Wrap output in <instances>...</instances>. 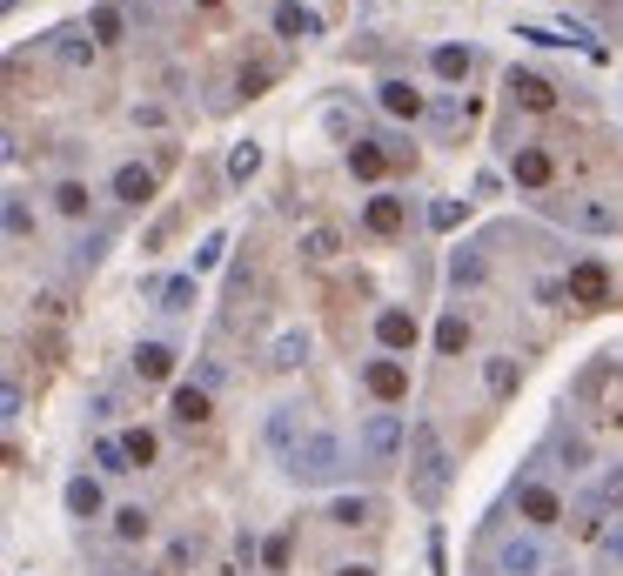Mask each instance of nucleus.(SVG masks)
I'll list each match as a JSON object with an SVG mask.
<instances>
[{
  "instance_id": "6e6552de",
  "label": "nucleus",
  "mask_w": 623,
  "mask_h": 576,
  "mask_svg": "<svg viewBox=\"0 0 623 576\" xmlns=\"http://www.w3.org/2000/svg\"><path fill=\"white\" fill-rule=\"evenodd\" d=\"M47 54H54L61 67H94L101 41H94L88 27H54V34H47Z\"/></svg>"
},
{
  "instance_id": "72a5a7b5",
  "label": "nucleus",
  "mask_w": 623,
  "mask_h": 576,
  "mask_svg": "<svg viewBox=\"0 0 623 576\" xmlns=\"http://www.w3.org/2000/svg\"><path fill=\"white\" fill-rule=\"evenodd\" d=\"M463 101H456V94H443V101H429V128H436V134H456V128H463Z\"/></svg>"
},
{
  "instance_id": "aec40b11",
  "label": "nucleus",
  "mask_w": 623,
  "mask_h": 576,
  "mask_svg": "<svg viewBox=\"0 0 623 576\" xmlns=\"http://www.w3.org/2000/svg\"><path fill=\"white\" fill-rule=\"evenodd\" d=\"M134 376L141 382H168L175 376V349H168V342H141V349H134Z\"/></svg>"
},
{
  "instance_id": "6ab92c4d",
  "label": "nucleus",
  "mask_w": 623,
  "mask_h": 576,
  "mask_svg": "<svg viewBox=\"0 0 623 576\" xmlns=\"http://www.w3.org/2000/svg\"><path fill=\"white\" fill-rule=\"evenodd\" d=\"M275 34H282V41H309V34H322V21H315L302 0H282V7H275Z\"/></svg>"
},
{
  "instance_id": "39448f33",
  "label": "nucleus",
  "mask_w": 623,
  "mask_h": 576,
  "mask_svg": "<svg viewBox=\"0 0 623 576\" xmlns=\"http://www.w3.org/2000/svg\"><path fill=\"white\" fill-rule=\"evenodd\" d=\"M543 563H550V556H543V536L536 530L503 536V550H496V576H536Z\"/></svg>"
},
{
  "instance_id": "9d476101",
  "label": "nucleus",
  "mask_w": 623,
  "mask_h": 576,
  "mask_svg": "<svg viewBox=\"0 0 623 576\" xmlns=\"http://www.w3.org/2000/svg\"><path fill=\"white\" fill-rule=\"evenodd\" d=\"M503 88H510L516 101H523V108H536V114H550V108H557V88H550V81H543L536 67H510V74H503Z\"/></svg>"
},
{
  "instance_id": "f704fd0d",
  "label": "nucleus",
  "mask_w": 623,
  "mask_h": 576,
  "mask_svg": "<svg viewBox=\"0 0 623 576\" xmlns=\"http://www.w3.org/2000/svg\"><path fill=\"white\" fill-rule=\"evenodd\" d=\"M54 208H61L67 222H81V215H88V181H61V188H54Z\"/></svg>"
},
{
  "instance_id": "79ce46f5",
  "label": "nucleus",
  "mask_w": 623,
  "mask_h": 576,
  "mask_svg": "<svg viewBox=\"0 0 623 576\" xmlns=\"http://www.w3.org/2000/svg\"><path fill=\"white\" fill-rule=\"evenodd\" d=\"M101 255H108V235H81V242H74V268H94Z\"/></svg>"
},
{
  "instance_id": "a18cd8bd",
  "label": "nucleus",
  "mask_w": 623,
  "mask_h": 576,
  "mask_svg": "<svg viewBox=\"0 0 623 576\" xmlns=\"http://www.w3.org/2000/svg\"><path fill=\"white\" fill-rule=\"evenodd\" d=\"M21 409H27V396H21V382H7V389H0V416L14 422V416H21Z\"/></svg>"
},
{
  "instance_id": "5701e85b",
  "label": "nucleus",
  "mask_w": 623,
  "mask_h": 576,
  "mask_svg": "<svg viewBox=\"0 0 623 576\" xmlns=\"http://www.w3.org/2000/svg\"><path fill=\"white\" fill-rule=\"evenodd\" d=\"M268 362H275V369H302V362H309V329H282L275 349H268Z\"/></svg>"
},
{
  "instance_id": "0eeeda50",
  "label": "nucleus",
  "mask_w": 623,
  "mask_h": 576,
  "mask_svg": "<svg viewBox=\"0 0 623 576\" xmlns=\"http://www.w3.org/2000/svg\"><path fill=\"white\" fill-rule=\"evenodd\" d=\"M563 295H570L577 309H603V302H610V268L603 262H577L570 268V282H563Z\"/></svg>"
},
{
  "instance_id": "ddd939ff",
  "label": "nucleus",
  "mask_w": 623,
  "mask_h": 576,
  "mask_svg": "<svg viewBox=\"0 0 623 576\" xmlns=\"http://www.w3.org/2000/svg\"><path fill=\"white\" fill-rule=\"evenodd\" d=\"M510 181H516V188H530V195H543V188L557 181V161L543 155V148H516V161H510Z\"/></svg>"
},
{
  "instance_id": "7ed1b4c3",
  "label": "nucleus",
  "mask_w": 623,
  "mask_h": 576,
  "mask_svg": "<svg viewBox=\"0 0 623 576\" xmlns=\"http://www.w3.org/2000/svg\"><path fill=\"white\" fill-rule=\"evenodd\" d=\"M409 449V422L396 416V409H376V416L362 422V463L369 469H389Z\"/></svg>"
},
{
  "instance_id": "c03bdc74",
  "label": "nucleus",
  "mask_w": 623,
  "mask_h": 576,
  "mask_svg": "<svg viewBox=\"0 0 623 576\" xmlns=\"http://www.w3.org/2000/svg\"><path fill=\"white\" fill-rule=\"evenodd\" d=\"M463 222V201H436V208H429V228H456Z\"/></svg>"
},
{
  "instance_id": "c9c22d12",
  "label": "nucleus",
  "mask_w": 623,
  "mask_h": 576,
  "mask_svg": "<svg viewBox=\"0 0 623 576\" xmlns=\"http://www.w3.org/2000/svg\"><path fill=\"white\" fill-rule=\"evenodd\" d=\"M155 295H161V309H168V315H181L188 302H195V275H175V282H161Z\"/></svg>"
},
{
  "instance_id": "e433bc0d",
  "label": "nucleus",
  "mask_w": 623,
  "mask_h": 576,
  "mask_svg": "<svg viewBox=\"0 0 623 576\" xmlns=\"http://www.w3.org/2000/svg\"><path fill=\"white\" fill-rule=\"evenodd\" d=\"M188 563H195V536H175L161 556V576H188Z\"/></svg>"
},
{
  "instance_id": "20e7f679",
  "label": "nucleus",
  "mask_w": 623,
  "mask_h": 576,
  "mask_svg": "<svg viewBox=\"0 0 623 576\" xmlns=\"http://www.w3.org/2000/svg\"><path fill=\"white\" fill-rule=\"evenodd\" d=\"M550 208H557L577 235H617L623 228V208L610 195H570V201H550Z\"/></svg>"
},
{
  "instance_id": "37998d69",
  "label": "nucleus",
  "mask_w": 623,
  "mask_h": 576,
  "mask_svg": "<svg viewBox=\"0 0 623 576\" xmlns=\"http://www.w3.org/2000/svg\"><path fill=\"white\" fill-rule=\"evenodd\" d=\"M222 255H228V235H208V242L195 248V275H201V268H215Z\"/></svg>"
},
{
  "instance_id": "9b49d317",
  "label": "nucleus",
  "mask_w": 623,
  "mask_h": 576,
  "mask_svg": "<svg viewBox=\"0 0 623 576\" xmlns=\"http://www.w3.org/2000/svg\"><path fill=\"white\" fill-rule=\"evenodd\" d=\"M67 516H81V523H94V516H114L108 496H101V476H67Z\"/></svg>"
},
{
  "instance_id": "58836bf2",
  "label": "nucleus",
  "mask_w": 623,
  "mask_h": 576,
  "mask_svg": "<svg viewBox=\"0 0 623 576\" xmlns=\"http://www.w3.org/2000/svg\"><path fill=\"white\" fill-rule=\"evenodd\" d=\"M289 556H295V536H289V530H275V536L262 543V563H268V570H289Z\"/></svg>"
},
{
  "instance_id": "dca6fc26",
  "label": "nucleus",
  "mask_w": 623,
  "mask_h": 576,
  "mask_svg": "<svg viewBox=\"0 0 623 576\" xmlns=\"http://www.w3.org/2000/svg\"><path fill=\"white\" fill-rule=\"evenodd\" d=\"M362 222H369V235H402V222H409V201H402V195H376L369 208H362Z\"/></svg>"
},
{
  "instance_id": "4be33fe9",
  "label": "nucleus",
  "mask_w": 623,
  "mask_h": 576,
  "mask_svg": "<svg viewBox=\"0 0 623 576\" xmlns=\"http://www.w3.org/2000/svg\"><path fill=\"white\" fill-rule=\"evenodd\" d=\"M382 168H389V148H376V141H349V175H362V181H382Z\"/></svg>"
},
{
  "instance_id": "4468645a",
  "label": "nucleus",
  "mask_w": 623,
  "mask_h": 576,
  "mask_svg": "<svg viewBox=\"0 0 623 576\" xmlns=\"http://www.w3.org/2000/svg\"><path fill=\"white\" fill-rule=\"evenodd\" d=\"M302 443H309V436H302V409H295V402H282V409L268 416V449H275V456H295Z\"/></svg>"
},
{
  "instance_id": "473e14b6",
  "label": "nucleus",
  "mask_w": 623,
  "mask_h": 576,
  "mask_svg": "<svg viewBox=\"0 0 623 576\" xmlns=\"http://www.w3.org/2000/svg\"><path fill=\"white\" fill-rule=\"evenodd\" d=\"M121 449H128V463L134 469H148V463H155V429H121Z\"/></svg>"
},
{
  "instance_id": "a878e982",
  "label": "nucleus",
  "mask_w": 623,
  "mask_h": 576,
  "mask_svg": "<svg viewBox=\"0 0 623 576\" xmlns=\"http://www.w3.org/2000/svg\"><path fill=\"white\" fill-rule=\"evenodd\" d=\"M148 530H155V516L141 510V503H121V510H114V536H121V543H141Z\"/></svg>"
},
{
  "instance_id": "423d86ee",
  "label": "nucleus",
  "mask_w": 623,
  "mask_h": 576,
  "mask_svg": "<svg viewBox=\"0 0 623 576\" xmlns=\"http://www.w3.org/2000/svg\"><path fill=\"white\" fill-rule=\"evenodd\" d=\"M516 510L530 516V530H550V523H563V496H557L550 483L523 476V489H516Z\"/></svg>"
},
{
  "instance_id": "f3484780",
  "label": "nucleus",
  "mask_w": 623,
  "mask_h": 576,
  "mask_svg": "<svg viewBox=\"0 0 623 576\" xmlns=\"http://www.w3.org/2000/svg\"><path fill=\"white\" fill-rule=\"evenodd\" d=\"M382 108L396 114V121H429V101L409 81H382Z\"/></svg>"
},
{
  "instance_id": "ea45409f",
  "label": "nucleus",
  "mask_w": 623,
  "mask_h": 576,
  "mask_svg": "<svg viewBox=\"0 0 623 576\" xmlns=\"http://www.w3.org/2000/svg\"><path fill=\"white\" fill-rule=\"evenodd\" d=\"M7 235H14V242H27V235H34V215H27L21 195H7Z\"/></svg>"
},
{
  "instance_id": "412c9836",
  "label": "nucleus",
  "mask_w": 623,
  "mask_h": 576,
  "mask_svg": "<svg viewBox=\"0 0 623 576\" xmlns=\"http://www.w3.org/2000/svg\"><path fill=\"white\" fill-rule=\"evenodd\" d=\"M429 67H436V81H463L469 67H476V54H469L463 41H443L436 54H429Z\"/></svg>"
},
{
  "instance_id": "f03ea898",
  "label": "nucleus",
  "mask_w": 623,
  "mask_h": 576,
  "mask_svg": "<svg viewBox=\"0 0 623 576\" xmlns=\"http://www.w3.org/2000/svg\"><path fill=\"white\" fill-rule=\"evenodd\" d=\"M289 469H295V483H335L342 476V436L335 429H309V443L289 456Z\"/></svg>"
},
{
  "instance_id": "c85d7f7f",
  "label": "nucleus",
  "mask_w": 623,
  "mask_h": 576,
  "mask_svg": "<svg viewBox=\"0 0 623 576\" xmlns=\"http://www.w3.org/2000/svg\"><path fill=\"white\" fill-rule=\"evenodd\" d=\"M463 349H469V322L449 309L443 322H436V355H463Z\"/></svg>"
},
{
  "instance_id": "f257e3e1",
  "label": "nucleus",
  "mask_w": 623,
  "mask_h": 576,
  "mask_svg": "<svg viewBox=\"0 0 623 576\" xmlns=\"http://www.w3.org/2000/svg\"><path fill=\"white\" fill-rule=\"evenodd\" d=\"M449 476H456V456H449L443 429L429 416L409 422V503H416V510H443Z\"/></svg>"
},
{
  "instance_id": "393cba45",
  "label": "nucleus",
  "mask_w": 623,
  "mask_h": 576,
  "mask_svg": "<svg viewBox=\"0 0 623 576\" xmlns=\"http://www.w3.org/2000/svg\"><path fill=\"white\" fill-rule=\"evenodd\" d=\"M88 34H94V41H101V47H114V41H121V34H128V7H114V0H108V7H94Z\"/></svg>"
},
{
  "instance_id": "2eb2a0df",
  "label": "nucleus",
  "mask_w": 623,
  "mask_h": 576,
  "mask_svg": "<svg viewBox=\"0 0 623 576\" xmlns=\"http://www.w3.org/2000/svg\"><path fill=\"white\" fill-rule=\"evenodd\" d=\"M376 342H382L389 355L416 349V315H409V309H382V315H376Z\"/></svg>"
},
{
  "instance_id": "a211bd4d",
  "label": "nucleus",
  "mask_w": 623,
  "mask_h": 576,
  "mask_svg": "<svg viewBox=\"0 0 623 576\" xmlns=\"http://www.w3.org/2000/svg\"><path fill=\"white\" fill-rule=\"evenodd\" d=\"M168 416H175V422H188V429H201V422L215 416V409H208V389H201V382H181V389H175V402H168Z\"/></svg>"
},
{
  "instance_id": "8fccbe9b",
  "label": "nucleus",
  "mask_w": 623,
  "mask_h": 576,
  "mask_svg": "<svg viewBox=\"0 0 623 576\" xmlns=\"http://www.w3.org/2000/svg\"><path fill=\"white\" fill-rule=\"evenodd\" d=\"M342 576H376V570H369V563H349V570H342Z\"/></svg>"
},
{
  "instance_id": "4c0bfd02",
  "label": "nucleus",
  "mask_w": 623,
  "mask_h": 576,
  "mask_svg": "<svg viewBox=\"0 0 623 576\" xmlns=\"http://www.w3.org/2000/svg\"><path fill=\"white\" fill-rule=\"evenodd\" d=\"M590 503H597V510H617V516H623V469H610V476H603V483L590 489Z\"/></svg>"
},
{
  "instance_id": "a19ab883",
  "label": "nucleus",
  "mask_w": 623,
  "mask_h": 576,
  "mask_svg": "<svg viewBox=\"0 0 623 576\" xmlns=\"http://www.w3.org/2000/svg\"><path fill=\"white\" fill-rule=\"evenodd\" d=\"M597 556H603V563H623V516H617V523H603V536H597Z\"/></svg>"
},
{
  "instance_id": "7c9ffc66",
  "label": "nucleus",
  "mask_w": 623,
  "mask_h": 576,
  "mask_svg": "<svg viewBox=\"0 0 623 576\" xmlns=\"http://www.w3.org/2000/svg\"><path fill=\"white\" fill-rule=\"evenodd\" d=\"M94 469H101V476H128V449H121V436H101V443H94Z\"/></svg>"
},
{
  "instance_id": "c756f323",
  "label": "nucleus",
  "mask_w": 623,
  "mask_h": 576,
  "mask_svg": "<svg viewBox=\"0 0 623 576\" xmlns=\"http://www.w3.org/2000/svg\"><path fill=\"white\" fill-rule=\"evenodd\" d=\"M255 175H262V148H255V141H242V148L228 155V181H235V188H248Z\"/></svg>"
},
{
  "instance_id": "49530a36",
  "label": "nucleus",
  "mask_w": 623,
  "mask_h": 576,
  "mask_svg": "<svg viewBox=\"0 0 623 576\" xmlns=\"http://www.w3.org/2000/svg\"><path fill=\"white\" fill-rule=\"evenodd\" d=\"M590 463V443H583V436H570V443H563V469H583Z\"/></svg>"
},
{
  "instance_id": "3c124183",
  "label": "nucleus",
  "mask_w": 623,
  "mask_h": 576,
  "mask_svg": "<svg viewBox=\"0 0 623 576\" xmlns=\"http://www.w3.org/2000/svg\"><path fill=\"white\" fill-rule=\"evenodd\" d=\"M0 7H7V14H14V7H21V0H0Z\"/></svg>"
},
{
  "instance_id": "603ef678",
  "label": "nucleus",
  "mask_w": 623,
  "mask_h": 576,
  "mask_svg": "<svg viewBox=\"0 0 623 576\" xmlns=\"http://www.w3.org/2000/svg\"><path fill=\"white\" fill-rule=\"evenodd\" d=\"M195 7H222V0H195Z\"/></svg>"
},
{
  "instance_id": "864d4df0",
  "label": "nucleus",
  "mask_w": 623,
  "mask_h": 576,
  "mask_svg": "<svg viewBox=\"0 0 623 576\" xmlns=\"http://www.w3.org/2000/svg\"><path fill=\"white\" fill-rule=\"evenodd\" d=\"M101 576H128V570H101Z\"/></svg>"
},
{
  "instance_id": "b1692460",
  "label": "nucleus",
  "mask_w": 623,
  "mask_h": 576,
  "mask_svg": "<svg viewBox=\"0 0 623 576\" xmlns=\"http://www.w3.org/2000/svg\"><path fill=\"white\" fill-rule=\"evenodd\" d=\"M483 275H490L483 248H456V255H449V282H456V288H476Z\"/></svg>"
},
{
  "instance_id": "2f4dec72",
  "label": "nucleus",
  "mask_w": 623,
  "mask_h": 576,
  "mask_svg": "<svg viewBox=\"0 0 623 576\" xmlns=\"http://www.w3.org/2000/svg\"><path fill=\"white\" fill-rule=\"evenodd\" d=\"M329 523H335V530H356V523H369V496H335V503H329Z\"/></svg>"
},
{
  "instance_id": "1a4fd4ad",
  "label": "nucleus",
  "mask_w": 623,
  "mask_h": 576,
  "mask_svg": "<svg viewBox=\"0 0 623 576\" xmlns=\"http://www.w3.org/2000/svg\"><path fill=\"white\" fill-rule=\"evenodd\" d=\"M362 382H369V396H376V402H402V396H409V369H402L396 355L362 362Z\"/></svg>"
},
{
  "instance_id": "cd10ccee",
  "label": "nucleus",
  "mask_w": 623,
  "mask_h": 576,
  "mask_svg": "<svg viewBox=\"0 0 623 576\" xmlns=\"http://www.w3.org/2000/svg\"><path fill=\"white\" fill-rule=\"evenodd\" d=\"M483 382H490V396H516V382H523V369H516L510 355H490V362H483Z\"/></svg>"
},
{
  "instance_id": "09e8293b",
  "label": "nucleus",
  "mask_w": 623,
  "mask_h": 576,
  "mask_svg": "<svg viewBox=\"0 0 623 576\" xmlns=\"http://www.w3.org/2000/svg\"><path fill=\"white\" fill-rule=\"evenodd\" d=\"M268 88V67H242V94H262Z\"/></svg>"
},
{
  "instance_id": "f8f14e48",
  "label": "nucleus",
  "mask_w": 623,
  "mask_h": 576,
  "mask_svg": "<svg viewBox=\"0 0 623 576\" xmlns=\"http://www.w3.org/2000/svg\"><path fill=\"white\" fill-rule=\"evenodd\" d=\"M114 201H128V208H141V201H155V168H141V161H121L108 181Z\"/></svg>"
},
{
  "instance_id": "de8ad7c7",
  "label": "nucleus",
  "mask_w": 623,
  "mask_h": 576,
  "mask_svg": "<svg viewBox=\"0 0 623 576\" xmlns=\"http://www.w3.org/2000/svg\"><path fill=\"white\" fill-rule=\"evenodd\" d=\"M516 34H523V41H536V47H550V41H563V34H550V27H536V21H516Z\"/></svg>"
},
{
  "instance_id": "bb28decb",
  "label": "nucleus",
  "mask_w": 623,
  "mask_h": 576,
  "mask_svg": "<svg viewBox=\"0 0 623 576\" xmlns=\"http://www.w3.org/2000/svg\"><path fill=\"white\" fill-rule=\"evenodd\" d=\"M302 255H309V262H335V255H342V228H309V235H302Z\"/></svg>"
}]
</instances>
